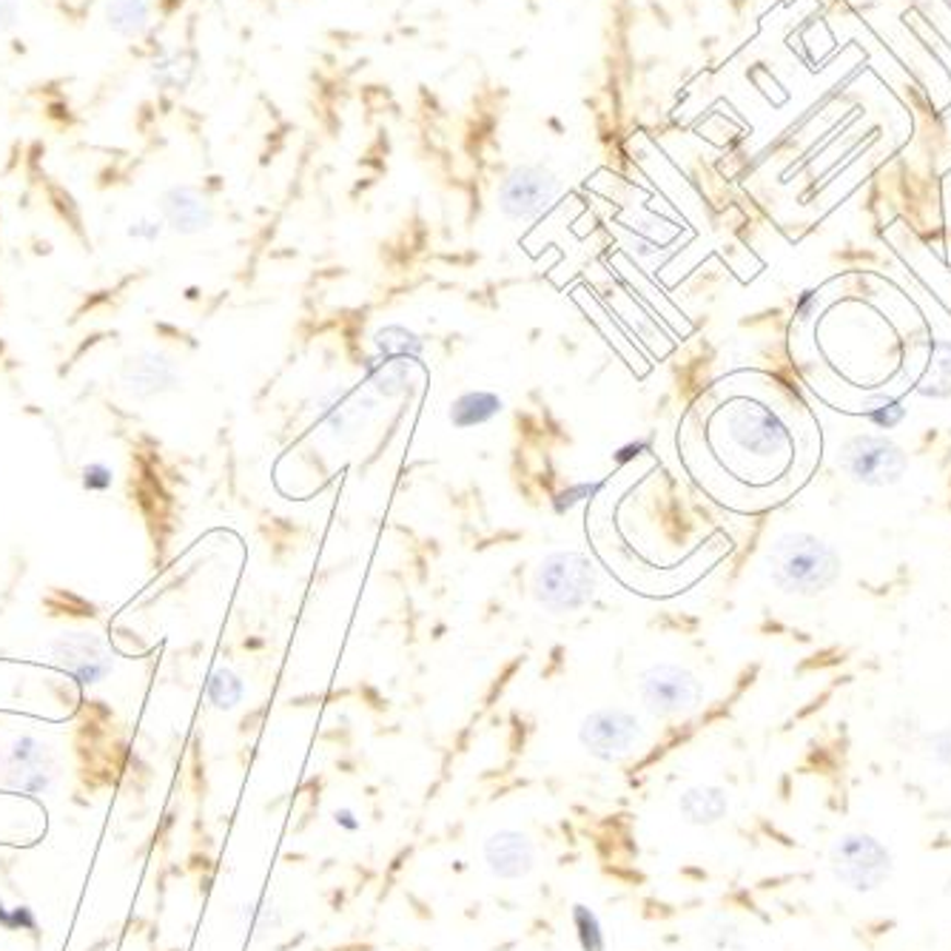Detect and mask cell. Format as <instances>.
<instances>
[{
  "mask_svg": "<svg viewBox=\"0 0 951 951\" xmlns=\"http://www.w3.org/2000/svg\"><path fill=\"white\" fill-rule=\"evenodd\" d=\"M562 195V180L541 163H521L502 177L496 188V209L510 223H533L550 211Z\"/></svg>",
  "mask_w": 951,
  "mask_h": 951,
  "instance_id": "cell-5",
  "label": "cell"
},
{
  "mask_svg": "<svg viewBox=\"0 0 951 951\" xmlns=\"http://www.w3.org/2000/svg\"><path fill=\"white\" fill-rule=\"evenodd\" d=\"M829 872L855 894H872L892 880L894 855L869 832H846L829 846Z\"/></svg>",
  "mask_w": 951,
  "mask_h": 951,
  "instance_id": "cell-3",
  "label": "cell"
},
{
  "mask_svg": "<svg viewBox=\"0 0 951 951\" xmlns=\"http://www.w3.org/2000/svg\"><path fill=\"white\" fill-rule=\"evenodd\" d=\"M766 567L784 596L814 599L835 587L844 573V559L821 536L784 533L766 553Z\"/></svg>",
  "mask_w": 951,
  "mask_h": 951,
  "instance_id": "cell-1",
  "label": "cell"
},
{
  "mask_svg": "<svg viewBox=\"0 0 951 951\" xmlns=\"http://www.w3.org/2000/svg\"><path fill=\"white\" fill-rule=\"evenodd\" d=\"M149 78H152V83L157 89L180 92L195 78V58L183 49L160 51L157 58L149 63Z\"/></svg>",
  "mask_w": 951,
  "mask_h": 951,
  "instance_id": "cell-19",
  "label": "cell"
},
{
  "mask_svg": "<svg viewBox=\"0 0 951 951\" xmlns=\"http://www.w3.org/2000/svg\"><path fill=\"white\" fill-rule=\"evenodd\" d=\"M678 812L690 826H715L729 814V795L721 786H690L678 795Z\"/></svg>",
  "mask_w": 951,
  "mask_h": 951,
  "instance_id": "cell-15",
  "label": "cell"
},
{
  "mask_svg": "<svg viewBox=\"0 0 951 951\" xmlns=\"http://www.w3.org/2000/svg\"><path fill=\"white\" fill-rule=\"evenodd\" d=\"M9 784L26 792H44L51 784V758L49 747L37 738H17L7 755Z\"/></svg>",
  "mask_w": 951,
  "mask_h": 951,
  "instance_id": "cell-12",
  "label": "cell"
},
{
  "mask_svg": "<svg viewBox=\"0 0 951 951\" xmlns=\"http://www.w3.org/2000/svg\"><path fill=\"white\" fill-rule=\"evenodd\" d=\"M923 747H926V755L940 766H949L951 770V724L943 729H935L931 736H923Z\"/></svg>",
  "mask_w": 951,
  "mask_h": 951,
  "instance_id": "cell-28",
  "label": "cell"
},
{
  "mask_svg": "<svg viewBox=\"0 0 951 951\" xmlns=\"http://www.w3.org/2000/svg\"><path fill=\"white\" fill-rule=\"evenodd\" d=\"M570 920L576 931V943L582 951H607V931L599 912L587 903H576L570 908Z\"/></svg>",
  "mask_w": 951,
  "mask_h": 951,
  "instance_id": "cell-21",
  "label": "cell"
},
{
  "mask_svg": "<svg viewBox=\"0 0 951 951\" xmlns=\"http://www.w3.org/2000/svg\"><path fill=\"white\" fill-rule=\"evenodd\" d=\"M923 397L943 399L951 394V342H937L929 376L920 383Z\"/></svg>",
  "mask_w": 951,
  "mask_h": 951,
  "instance_id": "cell-22",
  "label": "cell"
},
{
  "mask_svg": "<svg viewBox=\"0 0 951 951\" xmlns=\"http://www.w3.org/2000/svg\"><path fill=\"white\" fill-rule=\"evenodd\" d=\"M282 926V915L277 906H262L260 920H257V931H277Z\"/></svg>",
  "mask_w": 951,
  "mask_h": 951,
  "instance_id": "cell-32",
  "label": "cell"
},
{
  "mask_svg": "<svg viewBox=\"0 0 951 951\" xmlns=\"http://www.w3.org/2000/svg\"><path fill=\"white\" fill-rule=\"evenodd\" d=\"M206 695H209L211 706L223 709V713H231V709H237L243 704V698H246V681L231 670V667H216L209 676Z\"/></svg>",
  "mask_w": 951,
  "mask_h": 951,
  "instance_id": "cell-20",
  "label": "cell"
},
{
  "mask_svg": "<svg viewBox=\"0 0 951 951\" xmlns=\"http://www.w3.org/2000/svg\"><path fill=\"white\" fill-rule=\"evenodd\" d=\"M887 738L894 743V747H901V750H908V747H915L917 741H923L920 721H917V715L908 713V709L892 715L887 724Z\"/></svg>",
  "mask_w": 951,
  "mask_h": 951,
  "instance_id": "cell-26",
  "label": "cell"
},
{
  "mask_svg": "<svg viewBox=\"0 0 951 951\" xmlns=\"http://www.w3.org/2000/svg\"><path fill=\"white\" fill-rule=\"evenodd\" d=\"M23 21V0H0V32L17 30Z\"/></svg>",
  "mask_w": 951,
  "mask_h": 951,
  "instance_id": "cell-30",
  "label": "cell"
},
{
  "mask_svg": "<svg viewBox=\"0 0 951 951\" xmlns=\"http://www.w3.org/2000/svg\"><path fill=\"white\" fill-rule=\"evenodd\" d=\"M160 216L180 237H195L214 225V206L197 186H168L160 195Z\"/></svg>",
  "mask_w": 951,
  "mask_h": 951,
  "instance_id": "cell-10",
  "label": "cell"
},
{
  "mask_svg": "<svg viewBox=\"0 0 951 951\" xmlns=\"http://www.w3.org/2000/svg\"><path fill=\"white\" fill-rule=\"evenodd\" d=\"M80 484L86 493H108L115 488V470L103 461H89L86 468L80 470Z\"/></svg>",
  "mask_w": 951,
  "mask_h": 951,
  "instance_id": "cell-27",
  "label": "cell"
},
{
  "mask_svg": "<svg viewBox=\"0 0 951 951\" xmlns=\"http://www.w3.org/2000/svg\"><path fill=\"white\" fill-rule=\"evenodd\" d=\"M814 305H818V300H814V291H803V296H800V303H798L800 319H807L809 314H812Z\"/></svg>",
  "mask_w": 951,
  "mask_h": 951,
  "instance_id": "cell-33",
  "label": "cell"
},
{
  "mask_svg": "<svg viewBox=\"0 0 951 951\" xmlns=\"http://www.w3.org/2000/svg\"><path fill=\"white\" fill-rule=\"evenodd\" d=\"M864 413L872 419L874 425L883 427V431H892L906 419V408L901 404V399L889 397V394H878V397L866 399Z\"/></svg>",
  "mask_w": 951,
  "mask_h": 951,
  "instance_id": "cell-25",
  "label": "cell"
},
{
  "mask_svg": "<svg viewBox=\"0 0 951 951\" xmlns=\"http://www.w3.org/2000/svg\"><path fill=\"white\" fill-rule=\"evenodd\" d=\"M502 411H505V402H502L498 394H493V390H468V394H461V397L450 402L447 419L459 431H470V427L493 422Z\"/></svg>",
  "mask_w": 951,
  "mask_h": 951,
  "instance_id": "cell-16",
  "label": "cell"
},
{
  "mask_svg": "<svg viewBox=\"0 0 951 951\" xmlns=\"http://www.w3.org/2000/svg\"><path fill=\"white\" fill-rule=\"evenodd\" d=\"M371 411H374V399L362 388H331L322 397V416L337 436L362 431Z\"/></svg>",
  "mask_w": 951,
  "mask_h": 951,
  "instance_id": "cell-14",
  "label": "cell"
},
{
  "mask_svg": "<svg viewBox=\"0 0 951 951\" xmlns=\"http://www.w3.org/2000/svg\"><path fill=\"white\" fill-rule=\"evenodd\" d=\"M163 231H166L163 216L160 220H154V216H140L138 223L129 225V237L140 239V243H157L163 237Z\"/></svg>",
  "mask_w": 951,
  "mask_h": 951,
  "instance_id": "cell-29",
  "label": "cell"
},
{
  "mask_svg": "<svg viewBox=\"0 0 951 951\" xmlns=\"http://www.w3.org/2000/svg\"><path fill=\"white\" fill-rule=\"evenodd\" d=\"M596 587L599 570L576 550L550 553L533 573L536 601L555 615L576 613L584 604H590Z\"/></svg>",
  "mask_w": 951,
  "mask_h": 951,
  "instance_id": "cell-2",
  "label": "cell"
},
{
  "mask_svg": "<svg viewBox=\"0 0 951 951\" xmlns=\"http://www.w3.org/2000/svg\"><path fill=\"white\" fill-rule=\"evenodd\" d=\"M413 368H416V360H411V356L379 353L374 368H371V385L383 397H402L413 385Z\"/></svg>",
  "mask_w": 951,
  "mask_h": 951,
  "instance_id": "cell-18",
  "label": "cell"
},
{
  "mask_svg": "<svg viewBox=\"0 0 951 951\" xmlns=\"http://www.w3.org/2000/svg\"><path fill=\"white\" fill-rule=\"evenodd\" d=\"M152 0H108L106 3V26L111 35L124 37V40H138L152 26Z\"/></svg>",
  "mask_w": 951,
  "mask_h": 951,
  "instance_id": "cell-17",
  "label": "cell"
},
{
  "mask_svg": "<svg viewBox=\"0 0 951 951\" xmlns=\"http://www.w3.org/2000/svg\"><path fill=\"white\" fill-rule=\"evenodd\" d=\"M49 653L74 681L86 686L103 684L115 672V656L101 633H89V630L60 633L49 644Z\"/></svg>",
  "mask_w": 951,
  "mask_h": 951,
  "instance_id": "cell-8",
  "label": "cell"
},
{
  "mask_svg": "<svg viewBox=\"0 0 951 951\" xmlns=\"http://www.w3.org/2000/svg\"><path fill=\"white\" fill-rule=\"evenodd\" d=\"M374 342L379 348V353H390V356H411V360H419V353H422V339L413 331H408V328H402V325H385L383 331L376 333Z\"/></svg>",
  "mask_w": 951,
  "mask_h": 951,
  "instance_id": "cell-23",
  "label": "cell"
},
{
  "mask_svg": "<svg viewBox=\"0 0 951 951\" xmlns=\"http://www.w3.org/2000/svg\"><path fill=\"white\" fill-rule=\"evenodd\" d=\"M180 365L160 351L134 353L120 368V385L134 399H154L163 397V394H174V390H180Z\"/></svg>",
  "mask_w": 951,
  "mask_h": 951,
  "instance_id": "cell-9",
  "label": "cell"
},
{
  "mask_svg": "<svg viewBox=\"0 0 951 951\" xmlns=\"http://www.w3.org/2000/svg\"><path fill=\"white\" fill-rule=\"evenodd\" d=\"M333 823H337L339 829H342V832H360L362 829V821L360 818H356V812H353L351 807H342V809H337V812H333Z\"/></svg>",
  "mask_w": 951,
  "mask_h": 951,
  "instance_id": "cell-31",
  "label": "cell"
},
{
  "mask_svg": "<svg viewBox=\"0 0 951 951\" xmlns=\"http://www.w3.org/2000/svg\"><path fill=\"white\" fill-rule=\"evenodd\" d=\"M578 743L596 761L619 764V761L633 755L635 750H642L644 727L630 709L601 706V709H592L582 721V727H578Z\"/></svg>",
  "mask_w": 951,
  "mask_h": 951,
  "instance_id": "cell-6",
  "label": "cell"
},
{
  "mask_svg": "<svg viewBox=\"0 0 951 951\" xmlns=\"http://www.w3.org/2000/svg\"><path fill=\"white\" fill-rule=\"evenodd\" d=\"M837 465L855 484L864 488H892L903 482L908 456L901 445L880 433H858L841 445Z\"/></svg>",
  "mask_w": 951,
  "mask_h": 951,
  "instance_id": "cell-4",
  "label": "cell"
},
{
  "mask_svg": "<svg viewBox=\"0 0 951 951\" xmlns=\"http://www.w3.org/2000/svg\"><path fill=\"white\" fill-rule=\"evenodd\" d=\"M484 864L498 880H525L536 869V844L519 829H498L482 846Z\"/></svg>",
  "mask_w": 951,
  "mask_h": 951,
  "instance_id": "cell-11",
  "label": "cell"
},
{
  "mask_svg": "<svg viewBox=\"0 0 951 951\" xmlns=\"http://www.w3.org/2000/svg\"><path fill=\"white\" fill-rule=\"evenodd\" d=\"M732 439L741 445V450H752L755 456H780L789 445V436L780 427V422L766 411H741L732 416Z\"/></svg>",
  "mask_w": 951,
  "mask_h": 951,
  "instance_id": "cell-13",
  "label": "cell"
},
{
  "mask_svg": "<svg viewBox=\"0 0 951 951\" xmlns=\"http://www.w3.org/2000/svg\"><path fill=\"white\" fill-rule=\"evenodd\" d=\"M706 940L715 951H743L747 949V935L732 917H713L706 926Z\"/></svg>",
  "mask_w": 951,
  "mask_h": 951,
  "instance_id": "cell-24",
  "label": "cell"
},
{
  "mask_svg": "<svg viewBox=\"0 0 951 951\" xmlns=\"http://www.w3.org/2000/svg\"><path fill=\"white\" fill-rule=\"evenodd\" d=\"M638 692L649 713L656 718H676L692 713L704 698V686L681 664H653L642 672Z\"/></svg>",
  "mask_w": 951,
  "mask_h": 951,
  "instance_id": "cell-7",
  "label": "cell"
}]
</instances>
